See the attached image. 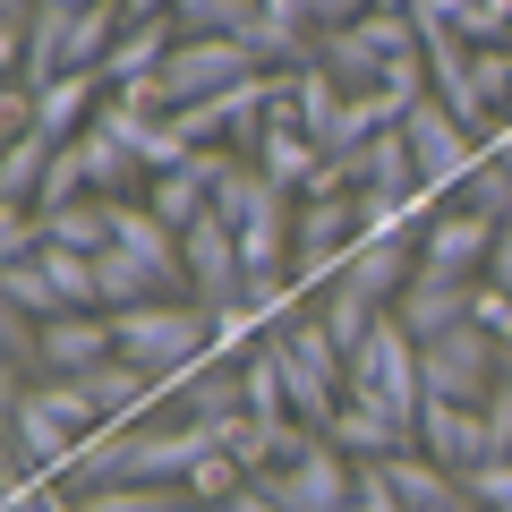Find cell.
Instances as JSON below:
<instances>
[{"label":"cell","instance_id":"11","mask_svg":"<svg viewBox=\"0 0 512 512\" xmlns=\"http://www.w3.org/2000/svg\"><path fill=\"white\" fill-rule=\"evenodd\" d=\"M163 402L180 410V419H197V427H222V419H239V410H248L239 359H197V367H180V376H163Z\"/></svg>","mask_w":512,"mask_h":512},{"label":"cell","instance_id":"10","mask_svg":"<svg viewBox=\"0 0 512 512\" xmlns=\"http://www.w3.org/2000/svg\"><path fill=\"white\" fill-rule=\"evenodd\" d=\"M470 291H478V282H461V274H436V265H419V274H410V291L393 299V325H402L410 342H436V333L470 325Z\"/></svg>","mask_w":512,"mask_h":512},{"label":"cell","instance_id":"28","mask_svg":"<svg viewBox=\"0 0 512 512\" xmlns=\"http://www.w3.org/2000/svg\"><path fill=\"white\" fill-rule=\"evenodd\" d=\"M470 316H478V325L495 333V342H512V291H495V282H478V291H470Z\"/></svg>","mask_w":512,"mask_h":512},{"label":"cell","instance_id":"4","mask_svg":"<svg viewBox=\"0 0 512 512\" xmlns=\"http://www.w3.org/2000/svg\"><path fill=\"white\" fill-rule=\"evenodd\" d=\"M419 367H427V402H487L495 384H504V367H512V342H495L487 325H453V333H436V342H419Z\"/></svg>","mask_w":512,"mask_h":512},{"label":"cell","instance_id":"3","mask_svg":"<svg viewBox=\"0 0 512 512\" xmlns=\"http://www.w3.org/2000/svg\"><path fill=\"white\" fill-rule=\"evenodd\" d=\"M111 342H120V359L154 367V376H180V367L214 359V316H205L197 299H154V308L111 316Z\"/></svg>","mask_w":512,"mask_h":512},{"label":"cell","instance_id":"8","mask_svg":"<svg viewBox=\"0 0 512 512\" xmlns=\"http://www.w3.org/2000/svg\"><path fill=\"white\" fill-rule=\"evenodd\" d=\"M265 487L282 495V512H342V504H350V487H359V461H350L333 436H316L299 461L265 470Z\"/></svg>","mask_w":512,"mask_h":512},{"label":"cell","instance_id":"14","mask_svg":"<svg viewBox=\"0 0 512 512\" xmlns=\"http://www.w3.org/2000/svg\"><path fill=\"white\" fill-rule=\"evenodd\" d=\"M111 316H52L43 325V376H86V367L111 359Z\"/></svg>","mask_w":512,"mask_h":512},{"label":"cell","instance_id":"13","mask_svg":"<svg viewBox=\"0 0 512 512\" xmlns=\"http://www.w3.org/2000/svg\"><path fill=\"white\" fill-rule=\"evenodd\" d=\"M410 274H419V239H359V256L342 265V282L367 291L376 308H393V299L410 291Z\"/></svg>","mask_w":512,"mask_h":512},{"label":"cell","instance_id":"24","mask_svg":"<svg viewBox=\"0 0 512 512\" xmlns=\"http://www.w3.org/2000/svg\"><path fill=\"white\" fill-rule=\"evenodd\" d=\"M0 299H9V316H35V325H52V316H60V299H52V282H43V265H35V256L0 274Z\"/></svg>","mask_w":512,"mask_h":512},{"label":"cell","instance_id":"9","mask_svg":"<svg viewBox=\"0 0 512 512\" xmlns=\"http://www.w3.org/2000/svg\"><path fill=\"white\" fill-rule=\"evenodd\" d=\"M419 453H427V461H444L453 478L487 470V461H495L487 410H470V402H427V410H419Z\"/></svg>","mask_w":512,"mask_h":512},{"label":"cell","instance_id":"22","mask_svg":"<svg viewBox=\"0 0 512 512\" xmlns=\"http://www.w3.org/2000/svg\"><path fill=\"white\" fill-rule=\"evenodd\" d=\"M77 504L86 512H214V504H197L188 487H86Z\"/></svg>","mask_w":512,"mask_h":512},{"label":"cell","instance_id":"29","mask_svg":"<svg viewBox=\"0 0 512 512\" xmlns=\"http://www.w3.org/2000/svg\"><path fill=\"white\" fill-rule=\"evenodd\" d=\"M478 410H487V436H495V461H512V367H504V384H495V393H487V402H478Z\"/></svg>","mask_w":512,"mask_h":512},{"label":"cell","instance_id":"16","mask_svg":"<svg viewBox=\"0 0 512 512\" xmlns=\"http://www.w3.org/2000/svg\"><path fill=\"white\" fill-rule=\"evenodd\" d=\"M384 478H393V495H402V512H453V504H470V495H461V478L444 470V461H427L419 444L384 461Z\"/></svg>","mask_w":512,"mask_h":512},{"label":"cell","instance_id":"7","mask_svg":"<svg viewBox=\"0 0 512 512\" xmlns=\"http://www.w3.org/2000/svg\"><path fill=\"white\" fill-rule=\"evenodd\" d=\"M248 77H256V52H248V43H231V35H180V43H171V60H163L171 103H214V94L248 86Z\"/></svg>","mask_w":512,"mask_h":512},{"label":"cell","instance_id":"23","mask_svg":"<svg viewBox=\"0 0 512 512\" xmlns=\"http://www.w3.org/2000/svg\"><path fill=\"white\" fill-rule=\"evenodd\" d=\"M461 205H478L487 222H512V154L487 146V163L470 171V188H461Z\"/></svg>","mask_w":512,"mask_h":512},{"label":"cell","instance_id":"25","mask_svg":"<svg viewBox=\"0 0 512 512\" xmlns=\"http://www.w3.org/2000/svg\"><path fill=\"white\" fill-rule=\"evenodd\" d=\"M77 197H94V188H86V163H77V146H60L52 171H43V188H35V214H60V205H77Z\"/></svg>","mask_w":512,"mask_h":512},{"label":"cell","instance_id":"26","mask_svg":"<svg viewBox=\"0 0 512 512\" xmlns=\"http://www.w3.org/2000/svg\"><path fill=\"white\" fill-rule=\"evenodd\" d=\"M239 487H248V470H239V461H231V453H205V461H197V470H188V495H197V504H214V512H222V504H231V495H239Z\"/></svg>","mask_w":512,"mask_h":512},{"label":"cell","instance_id":"31","mask_svg":"<svg viewBox=\"0 0 512 512\" xmlns=\"http://www.w3.org/2000/svg\"><path fill=\"white\" fill-rule=\"evenodd\" d=\"M487 282H495V291H512V222H504V239H495V256H487Z\"/></svg>","mask_w":512,"mask_h":512},{"label":"cell","instance_id":"12","mask_svg":"<svg viewBox=\"0 0 512 512\" xmlns=\"http://www.w3.org/2000/svg\"><path fill=\"white\" fill-rule=\"evenodd\" d=\"M342 171H350V197H427L419 154H410L402 128H376L359 154H342Z\"/></svg>","mask_w":512,"mask_h":512},{"label":"cell","instance_id":"30","mask_svg":"<svg viewBox=\"0 0 512 512\" xmlns=\"http://www.w3.org/2000/svg\"><path fill=\"white\" fill-rule=\"evenodd\" d=\"M222 512H282V495L265 487V478H248V487H239V495H231V504H222Z\"/></svg>","mask_w":512,"mask_h":512},{"label":"cell","instance_id":"5","mask_svg":"<svg viewBox=\"0 0 512 512\" xmlns=\"http://www.w3.org/2000/svg\"><path fill=\"white\" fill-rule=\"evenodd\" d=\"M402 137H410V154H419V180H427V197H436V205L461 197V188H470V171L487 163V137H470V128H461L436 94L402 120Z\"/></svg>","mask_w":512,"mask_h":512},{"label":"cell","instance_id":"20","mask_svg":"<svg viewBox=\"0 0 512 512\" xmlns=\"http://www.w3.org/2000/svg\"><path fill=\"white\" fill-rule=\"evenodd\" d=\"M316 316H325V333H333V350H342V359H350V350H359L367 333L384 325V308H376V299H367V291H350L342 274L325 282V308H316Z\"/></svg>","mask_w":512,"mask_h":512},{"label":"cell","instance_id":"2","mask_svg":"<svg viewBox=\"0 0 512 512\" xmlns=\"http://www.w3.org/2000/svg\"><path fill=\"white\" fill-rule=\"evenodd\" d=\"M265 350H274V367H282V393H291V419L325 436V427H333V410H342V367H350L342 350H333L325 316H316V308H299L291 325H274V333H265Z\"/></svg>","mask_w":512,"mask_h":512},{"label":"cell","instance_id":"1","mask_svg":"<svg viewBox=\"0 0 512 512\" xmlns=\"http://www.w3.org/2000/svg\"><path fill=\"white\" fill-rule=\"evenodd\" d=\"M342 402H367V410H384V419L402 427V436H419L427 367H419V342H410L393 316H384V325L367 333L359 350H350V367H342Z\"/></svg>","mask_w":512,"mask_h":512},{"label":"cell","instance_id":"6","mask_svg":"<svg viewBox=\"0 0 512 512\" xmlns=\"http://www.w3.org/2000/svg\"><path fill=\"white\" fill-rule=\"evenodd\" d=\"M495 239H504V222H487L478 205L444 197L436 214L419 222V265H436V274H461V282H487V256Z\"/></svg>","mask_w":512,"mask_h":512},{"label":"cell","instance_id":"33","mask_svg":"<svg viewBox=\"0 0 512 512\" xmlns=\"http://www.w3.org/2000/svg\"><path fill=\"white\" fill-rule=\"evenodd\" d=\"M453 512H478V504H453Z\"/></svg>","mask_w":512,"mask_h":512},{"label":"cell","instance_id":"19","mask_svg":"<svg viewBox=\"0 0 512 512\" xmlns=\"http://www.w3.org/2000/svg\"><path fill=\"white\" fill-rule=\"evenodd\" d=\"M248 163L265 171V180H274V188H291V197H299V188H308L316 171H325V146H316L308 128H265V146H256Z\"/></svg>","mask_w":512,"mask_h":512},{"label":"cell","instance_id":"21","mask_svg":"<svg viewBox=\"0 0 512 512\" xmlns=\"http://www.w3.org/2000/svg\"><path fill=\"white\" fill-rule=\"evenodd\" d=\"M52 154H60V146H52V137H35V128L9 137V154H0V197L35 214V188H43V171H52Z\"/></svg>","mask_w":512,"mask_h":512},{"label":"cell","instance_id":"15","mask_svg":"<svg viewBox=\"0 0 512 512\" xmlns=\"http://www.w3.org/2000/svg\"><path fill=\"white\" fill-rule=\"evenodd\" d=\"M171 43H180V18H137V26H120V43L103 52V86H137V77H163Z\"/></svg>","mask_w":512,"mask_h":512},{"label":"cell","instance_id":"18","mask_svg":"<svg viewBox=\"0 0 512 512\" xmlns=\"http://www.w3.org/2000/svg\"><path fill=\"white\" fill-rule=\"evenodd\" d=\"M325 436L342 444L350 461H393V453H410V444H419V436H402V427L384 419V410H367V402H342V410H333V427H325Z\"/></svg>","mask_w":512,"mask_h":512},{"label":"cell","instance_id":"32","mask_svg":"<svg viewBox=\"0 0 512 512\" xmlns=\"http://www.w3.org/2000/svg\"><path fill=\"white\" fill-rule=\"evenodd\" d=\"M35 9H86V0H35Z\"/></svg>","mask_w":512,"mask_h":512},{"label":"cell","instance_id":"17","mask_svg":"<svg viewBox=\"0 0 512 512\" xmlns=\"http://www.w3.org/2000/svg\"><path fill=\"white\" fill-rule=\"evenodd\" d=\"M316 69H325L333 86H350V94H376L393 60H384L376 43L359 35V26H333V35H316Z\"/></svg>","mask_w":512,"mask_h":512},{"label":"cell","instance_id":"27","mask_svg":"<svg viewBox=\"0 0 512 512\" xmlns=\"http://www.w3.org/2000/svg\"><path fill=\"white\" fill-rule=\"evenodd\" d=\"M342 512H402V495H393V478H384V461H359V487H350Z\"/></svg>","mask_w":512,"mask_h":512}]
</instances>
